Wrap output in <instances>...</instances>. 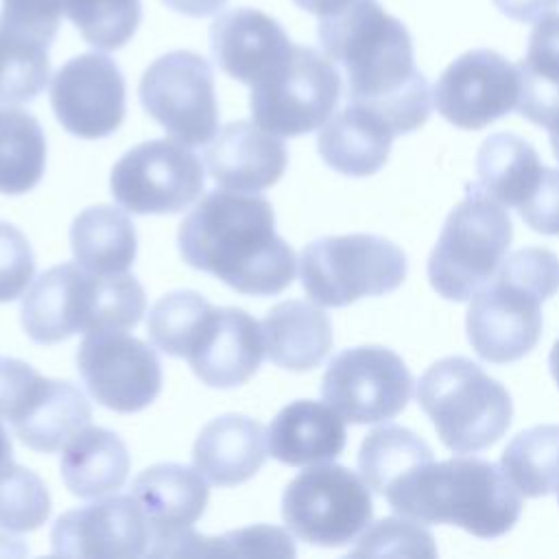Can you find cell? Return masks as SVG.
Returning <instances> with one entry per match:
<instances>
[{
    "instance_id": "6da1fadb",
    "label": "cell",
    "mask_w": 559,
    "mask_h": 559,
    "mask_svg": "<svg viewBox=\"0 0 559 559\" xmlns=\"http://www.w3.org/2000/svg\"><path fill=\"white\" fill-rule=\"evenodd\" d=\"M328 59L345 70L349 103L380 114L395 135L419 129L432 109V94L415 68L406 26L378 0H352L319 22Z\"/></svg>"
},
{
    "instance_id": "7a4b0ae2",
    "label": "cell",
    "mask_w": 559,
    "mask_h": 559,
    "mask_svg": "<svg viewBox=\"0 0 559 559\" xmlns=\"http://www.w3.org/2000/svg\"><path fill=\"white\" fill-rule=\"evenodd\" d=\"M177 245L188 266L242 295H277L295 280V251L275 231L273 205L255 192H207L181 221Z\"/></svg>"
},
{
    "instance_id": "3957f363",
    "label": "cell",
    "mask_w": 559,
    "mask_h": 559,
    "mask_svg": "<svg viewBox=\"0 0 559 559\" xmlns=\"http://www.w3.org/2000/svg\"><path fill=\"white\" fill-rule=\"evenodd\" d=\"M384 498L404 518L454 524L485 539L511 531L522 511L520 491L502 467L476 456L430 461L397 483Z\"/></svg>"
},
{
    "instance_id": "277c9868",
    "label": "cell",
    "mask_w": 559,
    "mask_h": 559,
    "mask_svg": "<svg viewBox=\"0 0 559 559\" xmlns=\"http://www.w3.org/2000/svg\"><path fill=\"white\" fill-rule=\"evenodd\" d=\"M144 310V288L127 271L90 273L63 262L44 271L26 290L20 321L31 341L55 345L76 332L131 330Z\"/></svg>"
},
{
    "instance_id": "5b68a950",
    "label": "cell",
    "mask_w": 559,
    "mask_h": 559,
    "mask_svg": "<svg viewBox=\"0 0 559 559\" xmlns=\"http://www.w3.org/2000/svg\"><path fill=\"white\" fill-rule=\"evenodd\" d=\"M559 288V258L542 247L511 253L472 297L467 338L489 362L524 358L542 334V304Z\"/></svg>"
},
{
    "instance_id": "8992f818",
    "label": "cell",
    "mask_w": 559,
    "mask_h": 559,
    "mask_svg": "<svg viewBox=\"0 0 559 559\" xmlns=\"http://www.w3.org/2000/svg\"><path fill=\"white\" fill-rule=\"evenodd\" d=\"M417 402L443 445L459 454L493 445L513 415L509 391L463 356L430 365L417 384Z\"/></svg>"
},
{
    "instance_id": "52a82bcc",
    "label": "cell",
    "mask_w": 559,
    "mask_h": 559,
    "mask_svg": "<svg viewBox=\"0 0 559 559\" xmlns=\"http://www.w3.org/2000/svg\"><path fill=\"white\" fill-rule=\"evenodd\" d=\"M511 236L513 225L507 207L474 188L448 214L428 258L432 288L450 301L474 297L496 275Z\"/></svg>"
},
{
    "instance_id": "ba28073f",
    "label": "cell",
    "mask_w": 559,
    "mask_h": 559,
    "mask_svg": "<svg viewBox=\"0 0 559 559\" xmlns=\"http://www.w3.org/2000/svg\"><path fill=\"white\" fill-rule=\"evenodd\" d=\"M406 277L404 251L373 234L323 236L304 247L299 280L306 295L325 308L395 290Z\"/></svg>"
},
{
    "instance_id": "9c48e42d",
    "label": "cell",
    "mask_w": 559,
    "mask_h": 559,
    "mask_svg": "<svg viewBox=\"0 0 559 559\" xmlns=\"http://www.w3.org/2000/svg\"><path fill=\"white\" fill-rule=\"evenodd\" d=\"M369 485L343 465H308L284 489L286 528L306 544L336 548L354 542L371 524Z\"/></svg>"
},
{
    "instance_id": "30bf717a",
    "label": "cell",
    "mask_w": 559,
    "mask_h": 559,
    "mask_svg": "<svg viewBox=\"0 0 559 559\" xmlns=\"http://www.w3.org/2000/svg\"><path fill=\"white\" fill-rule=\"evenodd\" d=\"M341 98V74L325 55L295 46L286 66L251 87L253 122L280 138L310 133L323 127Z\"/></svg>"
},
{
    "instance_id": "8fae6325",
    "label": "cell",
    "mask_w": 559,
    "mask_h": 559,
    "mask_svg": "<svg viewBox=\"0 0 559 559\" xmlns=\"http://www.w3.org/2000/svg\"><path fill=\"white\" fill-rule=\"evenodd\" d=\"M140 103L186 146H203L218 133L214 74L197 52L173 50L155 59L142 74Z\"/></svg>"
},
{
    "instance_id": "7c38bea8",
    "label": "cell",
    "mask_w": 559,
    "mask_h": 559,
    "mask_svg": "<svg viewBox=\"0 0 559 559\" xmlns=\"http://www.w3.org/2000/svg\"><path fill=\"white\" fill-rule=\"evenodd\" d=\"M116 203L131 214H177L205 188L201 159L177 140H146L127 151L109 175Z\"/></svg>"
},
{
    "instance_id": "4fadbf2b",
    "label": "cell",
    "mask_w": 559,
    "mask_h": 559,
    "mask_svg": "<svg viewBox=\"0 0 559 559\" xmlns=\"http://www.w3.org/2000/svg\"><path fill=\"white\" fill-rule=\"evenodd\" d=\"M413 393L404 360L380 345L336 354L321 380L323 400L349 424H378L400 415Z\"/></svg>"
},
{
    "instance_id": "5bb4252c",
    "label": "cell",
    "mask_w": 559,
    "mask_h": 559,
    "mask_svg": "<svg viewBox=\"0 0 559 559\" xmlns=\"http://www.w3.org/2000/svg\"><path fill=\"white\" fill-rule=\"evenodd\" d=\"M76 369L90 395L116 413H138L162 391L155 349L122 330L85 334L76 349Z\"/></svg>"
},
{
    "instance_id": "9a60e30c",
    "label": "cell",
    "mask_w": 559,
    "mask_h": 559,
    "mask_svg": "<svg viewBox=\"0 0 559 559\" xmlns=\"http://www.w3.org/2000/svg\"><path fill=\"white\" fill-rule=\"evenodd\" d=\"M518 66L496 50H469L456 57L432 90L437 111L461 129H483L518 107Z\"/></svg>"
},
{
    "instance_id": "2e32d148",
    "label": "cell",
    "mask_w": 559,
    "mask_h": 559,
    "mask_svg": "<svg viewBox=\"0 0 559 559\" xmlns=\"http://www.w3.org/2000/svg\"><path fill=\"white\" fill-rule=\"evenodd\" d=\"M50 105L68 133L83 140L107 138L124 120V79L107 55H79L52 76Z\"/></svg>"
},
{
    "instance_id": "e0dca14e",
    "label": "cell",
    "mask_w": 559,
    "mask_h": 559,
    "mask_svg": "<svg viewBox=\"0 0 559 559\" xmlns=\"http://www.w3.org/2000/svg\"><path fill=\"white\" fill-rule=\"evenodd\" d=\"M50 546L63 557H142L151 526L133 496H109L66 511L50 531Z\"/></svg>"
},
{
    "instance_id": "ac0fdd59",
    "label": "cell",
    "mask_w": 559,
    "mask_h": 559,
    "mask_svg": "<svg viewBox=\"0 0 559 559\" xmlns=\"http://www.w3.org/2000/svg\"><path fill=\"white\" fill-rule=\"evenodd\" d=\"M210 41L218 68L251 87L280 72L295 48L273 17L247 7L221 13L212 22Z\"/></svg>"
},
{
    "instance_id": "d6986e66",
    "label": "cell",
    "mask_w": 559,
    "mask_h": 559,
    "mask_svg": "<svg viewBox=\"0 0 559 559\" xmlns=\"http://www.w3.org/2000/svg\"><path fill=\"white\" fill-rule=\"evenodd\" d=\"M262 358L260 323L242 308H214L186 360L203 384L234 389L258 371Z\"/></svg>"
},
{
    "instance_id": "ffe728a7",
    "label": "cell",
    "mask_w": 559,
    "mask_h": 559,
    "mask_svg": "<svg viewBox=\"0 0 559 559\" xmlns=\"http://www.w3.org/2000/svg\"><path fill=\"white\" fill-rule=\"evenodd\" d=\"M205 168L225 190L262 192L277 183L288 164V151L280 135L255 122L225 124L205 146Z\"/></svg>"
},
{
    "instance_id": "44dd1931",
    "label": "cell",
    "mask_w": 559,
    "mask_h": 559,
    "mask_svg": "<svg viewBox=\"0 0 559 559\" xmlns=\"http://www.w3.org/2000/svg\"><path fill=\"white\" fill-rule=\"evenodd\" d=\"M131 496L148 520V555H153L162 544L192 528L207 507L210 489L207 480L197 467L157 463L135 476Z\"/></svg>"
},
{
    "instance_id": "7402d4cb",
    "label": "cell",
    "mask_w": 559,
    "mask_h": 559,
    "mask_svg": "<svg viewBox=\"0 0 559 559\" xmlns=\"http://www.w3.org/2000/svg\"><path fill=\"white\" fill-rule=\"evenodd\" d=\"M266 454L264 426L247 415L227 413L201 428L192 448V463L207 483L234 487L255 476Z\"/></svg>"
},
{
    "instance_id": "603a6c76",
    "label": "cell",
    "mask_w": 559,
    "mask_h": 559,
    "mask_svg": "<svg viewBox=\"0 0 559 559\" xmlns=\"http://www.w3.org/2000/svg\"><path fill=\"white\" fill-rule=\"evenodd\" d=\"M345 419L323 402L295 400L266 428L269 454L293 467L334 461L345 448Z\"/></svg>"
},
{
    "instance_id": "cb8c5ba5",
    "label": "cell",
    "mask_w": 559,
    "mask_h": 559,
    "mask_svg": "<svg viewBox=\"0 0 559 559\" xmlns=\"http://www.w3.org/2000/svg\"><path fill=\"white\" fill-rule=\"evenodd\" d=\"M90 419L92 406L79 386L68 380L39 376L9 424L24 445L50 454L90 426Z\"/></svg>"
},
{
    "instance_id": "d4e9b609",
    "label": "cell",
    "mask_w": 559,
    "mask_h": 559,
    "mask_svg": "<svg viewBox=\"0 0 559 559\" xmlns=\"http://www.w3.org/2000/svg\"><path fill=\"white\" fill-rule=\"evenodd\" d=\"M393 138L395 131L380 114L349 103L323 124L317 148L323 162L336 173L367 177L386 164Z\"/></svg>"
},
{
    "instance_id": "484cf974",
    "label": "cell",
    "mask_w": 559,
    "mask_h": 559,
    "mask_svg": "<svg viewBox=\"0 0 559 559\" xmlns=\"http://www.w3.org/2000/svg\"><path fill=\"white\" fill-rule=\"evenodd\" d=\"M266 358L288 371H310L332 349V325L314 304L288 299L275 304L260 321Z\"/></svg>"
},
{
    "instance_id": "4316f807",
    "label": "cell",
    "mask_w": 559,
    "mask_h": 559,
    "mask_svg": "<svg viewBox=\"0 0 559 559\" xmlns=\"http://www.w3.org/2000/svg\"><path fill=\"white\" fill-rule=\"evenodd\" d=\"M131 467L124 441L100 426H85L61 452V480L72 496L100 498L116 493Z\"/></svg>"
},
{
    "instance_id": "83f0119b",
    "label": "cell",
    "mask_w": 559,
    "mask_h": 559,
    "mask_svg": "<svg viewBox=\"0 0 559 559\" xmlns=\"http://www.w3.org/2000/svg\"><path fill=\"white\" fill-rule=\"evenodd\" d=\"M70 245L76 264L90 273H124L138 253L131 218L107 203L85 207L72 221Z\"/></svg>"
},
{
    "instance_id": "f1b7e54d",
    "label": "cell",
    "mask_w": 559,
    "mask_h": 559,
    "mask_svg": "<svg viewBox=\"0 0 559 559\" xmlns=\"http://www.w3.org/2000/svg\"><path fill=\"white\" fill-rule=\"evenodd\" d=\"M478 188L502 203L520 207L537 188L544 164L537 151L515 133L489 135L476 155Z\"/></svg>"
},
{
    "instance_id": "f546056e",
    "label": "cell",
    "mask_w": 559,
    "mask_h": 559,
    "mask_svg": "<svg viewBox=\"0 0 559 559\" xmlns=\"http://www.w3.org/2000/svg\"><path fill=\"white\" fill-rule=\"evenodd\" d=\"M46 170V138L39 122L17 105H0V192L24 194Z\"/></svg>"
},
{
    "instance_id": "4dcf8cb0",
    "label": "cell",
    "mask_w": 559,
    "mask_h": 559,
    "mask_svg": "<svg viewBox=\"0 0 559 559\" xmlns=\"http://www.w3.org/2000/svg\"><path fill=\"white\" fill-rule=\"evenodd\" d=\"M430 461L432 450L428 443L402 426L371 430L358 452L360 476L380 496H386L397 483Z\"/></svg>"
},
{
    "instance_id": "1f68e13d",
    "label": "cell",
    "mask_w": 559,
    "mask_h": 559,
    "mask_svg": "<svg viewBox=\"0 0 559 559\" xmlns=\"http://www.w3.org/2000/svg\"><path fill=\"white\" fill-rule=\"evenodd\" d=\"M500 467L520 496L539 498L559 487V426H533L504 448Z\"/></svg>"
},
{
    "instance_id": "d6a6232c",
    "label": "cell",
    "mask_w": 559,
    "mask_h": 559,
    "mask_svg": "<svg viewBox=\"0 0 559 559\" xmlns=\"http://www.w3.org/2000/svg\"><path fill=\"white\" fill-rule=\"evenodd\" d=\"M214 306L197 290H173L155 301L146 330L157 349L175 358H188Z\"/></svg>"
},
{
    "instance_id": "836d02e7",
    "label": "cell",
    "mask_w": 559,
    "mask_h": 559,
    "mask_svg": "<svg viewBox=\"0 0 559 559\" xmlns=\"http://www.w3.org/2000/svg\"><path fill=\"white\" fill-rule=\"evenodd\" d=\"M48 76V48L0 28V105L33 100Z\"/></svg>"
},
{
    "instance_id": "e575fe53",
    "label": "cell",
    "mask_w": 559,
    "mask_h": 559,
    "mask_svg": "<svg viewBox=\"0 0 559 559\" xmlns=\"http://www.w3.org/2000/svg\"><path fill=\"white\" fill-rule=\"evenodd\" d=\"M66 15L90 46L118 50L140 26V0H66Z\"/></svg>"
},
{
    "instance_id": "d590c367",
    "label": "cell",
    "mask_w": 559,
    "mask_h": 559,
    "mask_svg": "<svg viewBox=\"0 0 559 559\" xmlns=\"http://www.w3.org/2000/svg\"><path fill=\"white\" fill-rule=\"evenodd\" d=\"M50 515V493L28 467L11 463L0 472V528L26 533L39 528Z\"/></svg>"
},
{
    "instance_id": "8d00e7d4",
    "label": "cell",
    "mask_w": 559,
    "mask_h": 559,
    "mask_svg": "<svg viewBox=\"0 0 559 559\" xmlns=\"http://www.w3.org/2000/svg\"><path fill=\"white\" fill-rule=\"evenodd\" d=\"M181 555H240V557H295V546L284 528L255 524L229 531L221 537H205L190 531L183 539Z\"/></svg>"
},
{
    "instance_id": "74e56055",
    "label": "cell",
    "mask_w": 559,
    "mask_h": 559,
    "mask_svg": "<svg viewBox=\"0 0 559 559\" xmlns=\"http://www.w3.org/2000/svg\"><path fill=\"white\" fill-rule=\"evenodd\" d=\"M352 555H395V557H435L432 535L411 518H384L358 539Z\"/></svg>"
},
{
    "instance_id": "f35d334b",
    "label": "cell",
    "mask_w": 559,
    "mask_h": 559,
    "mask_svg": "<svg viewBox=\"0 0 559 559\" xmlns=\"http://www.w3.org/2000/svg\"><path fill=\"white\" fill-rule=\"evenodd\" d=\"M63 15L66 0H2L0 28L48 48Z\"/></svg>"
},
{
    "instance_id": "ab89813d",
    "label": "cell",
    "mask_w": 559,
    "mask_h": 559,
    "mask_svg": "<svg viewBox=\"0 0 559 559\" xmlns=\"http://www.w3.org/2000/svg\"><path fill=\"white\" fill-rule=\"evenodd\" d=\"M35 273L28 238L11 223L0 221V304L24 295Z\"/></svg>"
},
{
    "instance_id": "60d3db41",
    "label": "cell",
    "mask_w": 559,
    "mask_h": 559,
    "mask_svg": "<svg viewBox=\"0 0 559 559\" xmlns=\"http://www.w3.org/2000/svg\"><path fill=\"white\" fill-rule=\"evenodd\" d=\"M520 66L559 85V13H548L535 22L526 57Z\"/></svg>"
},
{
    "instance_id": "b9f144b4",
    "label": "cell",
    "mask_w": 559,
    "mask_h": 559,
    "mask_svg": "<svg viewBox=\"0 0 559 559\" xmlns=\"http://www.w3.org/2000/svg\"><path fill=\"white\" fill-rule=\"evenodd\" d=\"M526 225L539 234L559 236V170L544 166L535 192L518 207Z\"/></svg>"
},
{
    "instance_id": "7bdbcfd3",
    "label": "cell",
    "mask_w": 559,
    "mask_h": 559,
    "mask_svg": "<svg viewBox=\"0 0 559 559\" xmlns=\"http://www.w3.org/2000/svg\"><path fill=\"white\" fill-rule=\"evenodd\" d=\"M39 380L35 367L20 358L0 356V419L11 421Z\"/></svg>"
},
{
    "instance_id": "ee69618b",
    "label": "cell",
    "mask_w": 559,
    "mask_h": 559,
    "mask_svg": "<svg viewBox=\"0 0 559 559\" xmlns=\"http://www.w3.org/2000/svg\"><path fill=\"white\" fill-rule=\"evenodd\" d=\"M493 2L504 15L518 22H537L559 7V0H493Z\"/></svg>"
},
{
    "instance_id": "f6af8a7d",
    "label": "cell",
    "mask_w": 559,
    "mask_h": 559,
    "mask_svg": "<svg viewBox=\"0 0 559 559\" xmlns=\"http://www.w3.org/2000/svg\"><path fill=\"white\" fill-rule=\"evenodd\" d=\"M162 2L168 4L173 11L190 15V17L214 15L227 4V0H162Z\"/></svg>"
},
{
    "instance_id": "bcb514c9",
    "label": "cell",
    "mask_w": 559,
    "mask_h": 559,
    "mask_svg": "<svg viewBox=\"0 0 559 559\" xmlns=\"http://www.w3.org/2000/svg\"><path fill=\"white\" fill-rule=\"evenodd\" d=\"M299 9L308 11V13H314L319 17H325V15H334L338 11H343L352 0H293Z\"/></svg>"
},
{
    "instance_id": "7dc6e473",
    "label": "cell",
    "mask_w": 559,
    "mask_h": 559,
    "mask_svg": "<svg viewBox=\"0 0 559 559\" xmlns=\"http://www.w3.org/2000/svg\"><path fill=\"white\" fill-rule=\"evenodd\" d=\"M13 463V445L9 439V432L0 424V472Z\"/></svg>"
},
{
    "instance_id": "c3c4849f",
    "label": "cell",
    "mask_w": 559,
    "mask_h": 559,
    "mask_svg": "<svg viewBox=\"0 0 559 559\" xmlns=\"http://www.w3.org/2000/svg\"><path fill=\"white\" fill-rule=\"evenodd\" d=\"M550 371H552V378H555V382H557V386H559V338H557V343L552 345V352H550Z\"/></svg>"
},
{
    "instance_id": "681fc988",
    "label": "cell",
    "mask_w": 559,
    "mask_h": 559,
    "mask_svg": "<svg viewBox=\"0 0 559 559\" xmlns=\"http://www.w3.org/2000/svg\"><path fill=\"white\" fill-rule=\"evenodd\" d=\"M550 131V144H552V153H555V157H557V162H559V120L548 129Z\"/></svg>"
}]
</instances>
